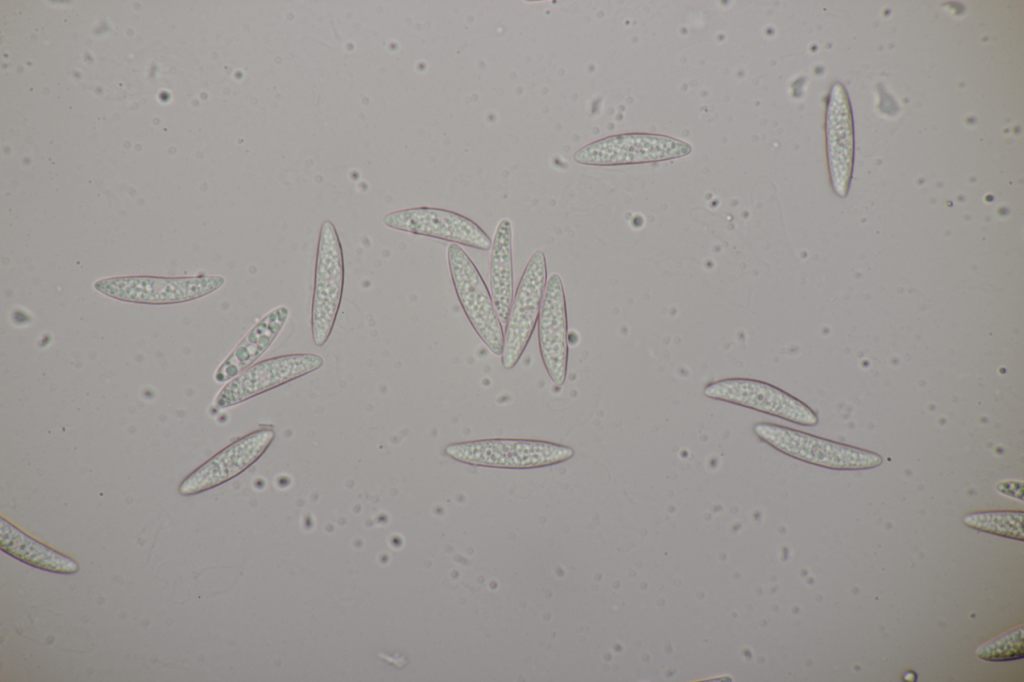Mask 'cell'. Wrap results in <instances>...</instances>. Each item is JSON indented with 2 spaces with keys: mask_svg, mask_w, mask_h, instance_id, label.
I'll use <instances>...</instances> for the list:
<instances>
[{
  "mask_svg": "<svg viewBox=\"0 0 1024 682\" xmlns=\"http://www.w3.org/2000/svg\"><path fill=\"white\" fill-rule=\"evenodd\" d=\"M445 453L462 463L509 469H527L557 464L570 459L574 450L555 442L490 438L451 443Z\"/></svg>",
  "mask_w": 1024,
  "mask_h": 682,
  "instance_id": "6da1fadb",
  "label": "cell"
},
{
  "mask_svg": "<svg viewBox=\"0 0 1024 682\" xmlns=\"http://www.w3.org/2000/svg\"><path fill=\"white\" fill-rule=\"evenodd\" d=\"M753 432L762 441L782 453L829 469H870L881 465L883 461L875 452L782 425L759 422L753 426Z\"/></svg>",
  "mask_w": 1024,
  "mask_h": 682,
  "instance_id": "7a4b0ae2",
  "label": "cell"
},
{
  "mask_svg": "<svg viewBox=\"0 0 1024 682\" xmlns=\"http://www.w3.org/2000/svg\"><path fill=\"white\" fill-rule=\"evenodd\" d=\"M344 287V257L334 224L324 221L319 232L311 307V332L324 345L334 327Z\"/></svg>",
  "mask_w": 1024,
  "mask_h": 682,
  "instance_id": "3957f363",
  "label": "cell"
},
{
  "mask_svg": "<svg viewBox=\"0 0 1024 682\" xmlns=\"http://www.w3.org/2000/svg\"><path fill=\"white\" fill-rule=\"evenodd\" d=\"M447 261L456 295L470 324L489 350L501 356L503 325L480 272L458 244L448 245Z\"/></svg>",
  "mask_w": 1024,
  "mask_h": 682,
  "instance_id": "277c9868",
  "label": "cell"
},
{
  "mask_svg": "<svg viewBox=\"0 0 1024 682\" xmlns=\"http://www.w3.org/2000/svg\"><path fill=\"white\" fill-rule=\"evenodd\" d=\"M547 282L546 255L536 250L528 260L512 301L501 363L512 369L521 358L538 321Z\"/></svg>",
  "mask_w": 1024,
  "mask_h": 682,
  "instance_id": "5b68a950",
  "label": "cell"
},
{
  "mask_svg": "<svg viewBox=\"0 0 1024 682\" xmlns=\"http://www.w3.org/2000/svg\"><path fill=\"white\" fill-rule=\"evenodd\" d=\"M691 150L688 143L672 137L628 133L587 144L578 149L573 158L582 165L615 166L680 158Z\"/></svg>",
  "mask_w": 1024,
  "mask_h": 682,
  "instance_id": "8992f818",
  "label": "cell"
},
{
  "mask_svg": "<svg viewBox=\"0 0 1024 682\" xmlns=\"http://www.w3.org/2000/svg\"><path fill=\"white\" fill-rule=\"evenodd\" d=\"M221 276L181 278L130 276L98 280L94 287L112 298L146 304L178 303L200 298L220 288Z\"/></svg>",
  "mask_w": 1024,
  "mask_h": 682,
  "instance_id": "52a82bcc",
  "label": "cell"
},
{
  "mask_svg": "<svg viewBox=\"0 0 1024 682\" xmlns=\"http://www.w3.org/2000/svg\"><path fill=\"white\" fill-rule=\"evenodd\" d=\"M324 359L314 353H295L271 357L253 364L228 381L215 398L214 405L225 409L288 383L322 367Z\"/></svg>",
  "mask_w": 1024,
  "mask_h": 682,
  "instance_id": "ba28073f",
  "label": "cell"
},
{
  "mask_svg": "<svg viewBox=\"0 0 1024 682\" xmlns=\"http://www.w3.org/2000/svg\"><path fill=\"white\" fill-rule=\"evenodd\" d=\"M704 394L803 426H815L819 421L816 412L804 402L774 385L755 379L718 380L706 385Z\"/></svg>",
  "mask_w": 1024,
  "mask_h": 682,
  "instance_id": "9c48e42d",
  "label": "cell"
},
{
  "mask_svg": "<svg viewBox=\"0 0 1024 682\" xmlns=\"http://www.w3.org/2000/svg\"><path fill=\"white\" fill-rule=\"evenodd\" d=\"M383 222L392 229L479 250H489L492 244L490 237L477 223L446 209L416 207L398 210L387 214Z\"/></svg>",
  "mask_w": 1024,
  "mask_h": 682,
  "instance_id": "30bf717a",
  "label": "cell"
},
{
  "mask_svg": "<svg viewBox=\"0 0 1024 682\" xmlns=\"http://www.w3.org/2000/svg\"><path fill=\"white\" fill-rule=\"evenodd\" d=\"M275 438L271 428H261L233 442L195 471L179 485L181 495H192L220 485L252 465Z\"/></svg>",
  "mask_w": 1024,
  "mask_h": 682,
  "instance_id": "8fae6325",
  "label": "cell"
},
{
  "mask_svg": "<svg viewBox=\"0 0 1024 682\" xmlns=\"http://www.w3.org/2000/svg\"><path fill=\"white\" fill-rule=\"evenodd\" d=\"M541 358L550 379L562 386L567 375L568 323L562 278L553 273L546 282L538 317Z\"/></svg>",
  "mask_w": 1024,
  "mask_h": 682,
  "instance_id": "7c38bea8",
  "label": "cell"
},
{
  "mask_svg": "<svg viewBox=\"0 0 1024 682\" xmlns=\"http://www.w3.org/2000/svg\"><path fill=\"white\" fill-rule=\"evenodd\" d=\"M827 148L833 188L839 196H845L852 171L853 138L849 103L838 84L833 87L828 104Z\"/></svg>",
  "mask_w": 1024,
  "mask_h": 682,
  "instance_id": "4fadbf2b",
  "label": "cell"
},
{
  "mask_svg": "<svg viewBox=\"0 0 1024 682\" xmlns=\"http://www.w3.org/2000/svg\"><path fill=\"white\" fill-rule=\"evenodd\" d=\"M289 316L286 306L265 314L242 338L215 372L218 383L230 381L252 366L272 345Z\"/></svg>",
  "mask_w": 1024,
  "mask_h": 682,
  "instance_id": "5bb4252c",
  "label": "cell"
},
{
  "mask_svg": "<svg viewBox=\"0 0 1024 682\" xmlns=\"http://www.w3.org/2000/svg\"><path fill=\"white\" fill-rule=\"evenodd\" d=\"M0 548L13 558L32 567L59 574H74L80 566L71 557L41 543L1 518Z\"/></svg>",
  "mask_w": 1024,
  "mask_h": 682,
  "instance_id": "9a60e30c",
  "label": "cell"
},
{
  "mask_svg": "<svg viewBox=\"0 0 1024 682\" xmlns=\"http://www.w3.org/2000/svg\"><path fill=\"white\" fill-rule=\"evenodd\" d=\"M513 230L509 219H502L491 244L490 294L502 325H506L513 301Z\"/></svg>",
  "mask_w": 1024,
  "mask_h": 682,
  "instance_id": "2e32d148",
  "label": "cell"
},
{
  "mask_svg": "<svg viewBox=\"0 0 1024 682\" xmlns=\"http://www.w3.org/2000/svg\"><path fill=\"white\" fill-rule=\"evenodd\" d=\"M963 523L976 530L1023 541L1022 511L970 513L963 517Z\"/></svg>",
  "mask_w": 1024,
  "mask_h": 682,
  "instance_id": "e0dca14e",
  "label": "cell"
},
{
  "mask_svg": "<svg viewBox=\"0 0 1024 682\" xmlns=\"http://www.w3.org/2000/svg\"><path fill=\"white\" fill-rule=\"evenodd\" d=\"M1023 638V626H1019L981 644L975 653L980 659L990 662L1022 659L1024 657Z\"/></svg>",
  "mask_w": 1024,
  "mask_h": 682,
  "instance_id": "ac0fdd59",
  "label": "cell"
},
{
  "mask_svg": "<svg viewBox=\"0 0 1024 682\" xmlns=\"http://www.w3.org/2000/svg\"><path fill=\"white\" fill-rule=\"evenodd\" d=\"M996 490L999 493H1001V494H1003L1005 496L1016 498V499H1019L1020 501L1023 500V482L1022 481H1014V480L1001 481V482H999L996 485Z\"/></svg>",
  "mask_w": 1024,
  "mask_h": 682,
  "instance_id": "d6986e66",
  "label": "cell"
}]
</instances>
